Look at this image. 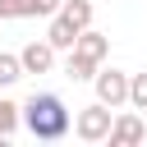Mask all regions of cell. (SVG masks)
<instances>
[{
    "instance_id": "obj_11",
    "label": "cell",
    "mask_w": 147,
    "mask_h": 147,
    "mask_svg": "<svg viewBox=\"0 0 147 147\" xmlns=\"http://www.w3.org/2000/svg\"><path fill=\"white\" fill-rule=\"evenodd\" d=\"M18 78H23V64H18V55L0 51V87H9V83H18Z\"/></svg>"
},
{
    "instance_id": "obj_9",
    "label": "cell",
    "mask_w": 147,
    "mask_h": 147,
    "mask_svg": "<svg viewBox=\"0 0 147 147\" xmlns=\"http://www.w3.org/2000/svg\"><path fill=\"white\" fill-rule=\"evenodd\" d=\"M14 5H18V18H51L60 14L64 0H14Z\"/></svg>"
},
{
    "instance_id": "obj_10",
    "label": "cell",
    "mask_w": 147,
    "mask_h": 147,
    "mask_svg": "<svg viewBox=\"0 0 147 147\" xmlns=\"http://www.w3.org/2000/svg\"><path fill=\"white\" fill-rule=\"evenodd\" d=\"M64 74H69L74 83H87V78L96 74V60H87V55H78V51H69V60H64Z\"/></svg>"
},
{
    "instance_id": "obj_2",
    "label": "cell",
    "mask_w": 147,
    "mask_h": 147,
    "mask_svg": "<svg viewBox=\"0 0 147 147\" xmlns=\"http://www.w3.org/2000/svg\"><path fill=\"white\" fill-rule=\"evenodd\" d=\"M92 83H96V101L101 106H110V110L129 106V74L124 69H96Z\"/></svg>"
},
{
    "instance_id": "obj_4",
    "label": "cell",
    "mask_w": 147,
    "mask_h": 147,
    "mask_svg": "<svg viewBox=\"0 0 147 147\" xmlns=\"http://www.w3.org/2000/svg\"><path fill=\"white\" fill-rule=\"evenodd\" d=\"M142 138H147V124H142L133 110H124V115L110 119V133H106L110 147H133V142H142Z\"/></svg>"
},
{
    "instance_id": "obj_5",
    "label": "cell",
    "mask_w": 147,
    "mask_h": 147,
    "mask_svg": "<svg viewBox=\"0 0 147 147\" xmlns=\"http://www.w3.org/2000/svg\"><path fill=\"white\" fill-rule=\"evenodd\" d=\"M18 64H23V74H51L55 69V46L51 41H28L18 51Z\"/></svg>"
},
{
    "instance_id": "obj_8",
    "label": "cell",
    "mask_w": 147,
    "mask_h": 147,
    "mask_svg": "<svg viewBox=\"0 0 147 147\" xmlns=\"http://www.w3.org/2000/svg\"><path fill=\"white\" fill-rule=\"evenodd\" d=\"M60 14H64L78 32H83V28H92V0H64V5H60Z\"/></svg>"
},
{
    "instance_id": "obj_12",
    "label": "cell",
    "mask_w": 147,
    "mask_h": 147,
    "mask_svg": "<svg viewBox=\"0 0 147 147\" xmlns=\"http://www.w3.org/2000/svg\"><path fill=\"white\" fill-rule=\"evenodd\" d=\"M129 106L147 110V74H129Z\"/></svg>"
},
{
    "instance_id": "obj_6",
    "label": "cell",
    "mask_w": 147,
    "mask_h": 147,
    "mask_svg": "<svg viewBox=\"0 0 147 147\" xmlns=\"http://www.w3.org/2000/svg\"><path fill=\"white\" fill-rule=\"evenodd\" d=\"M46 41H51L55 51H74V41H78V28H74L64 14H51V32H46Z\"/></svg>"
},
{
    "instance_id": "obj_1",
    "label": "cell",
    "mask_w": 147,
    "mask_h": 147,
    "mask_svg": "<svg viewBox=\"0 0 147 147\" xmlns=\"http://www.w3.org/2000/svg\"><path fill=\"white\" fill-rule=\"evenodd\" d=\"M23 124H28L32 138L55 142V138L69 133V110H64V101H60L55 92H32L28 106H23Z\"/></svg>"
},
{
    "instance_id": "obj_13",
    "label": "cell",
    "mask_w": 147,
    "mask_h": 147,
    "mask_svg": "<svg viewBox=\"0 0 147 147\" xmlns=\"http://www.w3.org/2000/svg\"><path fill=\"white\" fill-rule=\"evenodd\" d=\"M18 129V106L14 101H0V138H9Z\"/></svg>"
},
{
    "instance_id": "obj_7",
    "label": "cell",
    "mask_w": 147,
    "mask_h": 147,
    "mask_svg": "<svg viewBox=\"0 0 147 147\" xmlns=\"http://www.w3.org/2000/svg\"><path fill=\"white\" fill-rule=\"evenodd\" d=\"M74 51H78V55H87V60H96V64H101V60H106V55H110V41H106V37H101V32H92V28H83V32H78V41H74Z\"/></svg>"
},
{
    "instance_id": "obj_14",
    "label": "cell",
    "mask_w": 147,
    "mask_h": 147,
    "mask_svg": "<svg viewBox=\"0 0 147 147\" xmlns=\"http://www.w3.org/2000/svg\"><path fill=\"white\" fill-rule=\"evenodd\" d=\"M0 18H18V5L14 0H0Z\"/></svg>"
},
{
    "instance_id": "obj_3",
    "label": "cell",
    "mask_w": 147,
    "mask_h": 147,
    "mask_svg": "<svg viewBox=\"0 0 147 147\" xmlns=\"http://www.w3.org/2000/svg\"><path fill=\"white\" fill-rule=\"evenodd\" d=\"M110 119H115V110L110 106H83L78 110V119H74V133L83 138V142H106V133H110Z\"/></svg>"
}]
</instances>
